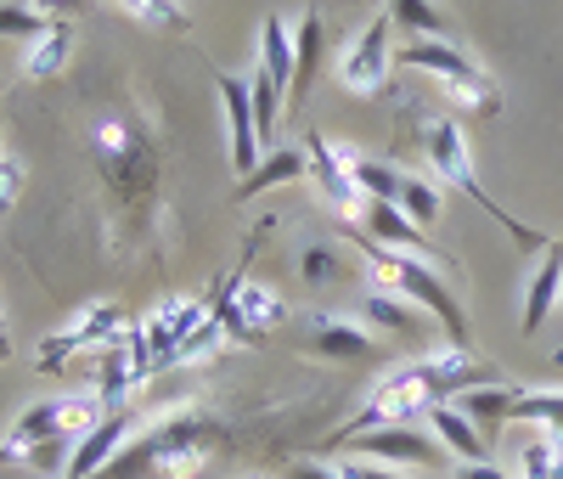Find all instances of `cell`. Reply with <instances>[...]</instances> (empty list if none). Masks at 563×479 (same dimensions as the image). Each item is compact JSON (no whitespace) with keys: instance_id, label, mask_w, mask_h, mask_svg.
Returning <instances> with one entry per match:
<instances>
[{"instance_id":"6da1fadb","label":"cell","mask_w":563,"mask_h":479,"mask_svg":"<svg viewBox=\"0 0 563 479\" xmlns=\"http://www.w3.org/2000/svg\"><path fill=\"white\" fill-rule=\"evenodd\" d=\"M355 231V226H350ZM361 237V231H355ZM361 254L378 265V282L389 287V294L422 305L445 333H451V350H467V316L456 305V294L445 287V276L434 271V260H422V254H406V249H384V243H372V237H361Z\"/></svg>"},{"instance_id":"7a4b0ae2","label":"cell","mask_w":563,"mask_h":479,"mask_svg":"<svg viewBox=\"0 0 563 479\" xmlns=\"http://www.w3.org/2000/svg\"><path fill=\"white\" fill-rule=\"evenodd\" d=\"M422 153H429V164H434L440 181H451L456 192H467V198H474V204H479V209H485V215H490L519 249H547V243H552V237H541V226H525L519 215H507V209L490 198V192L479 186L474 159H467V135H462L451 119H429V124H422Z\"/></svg>"},{"instance_id":"3957f363","label":"cell","mask_w":563,"mask_h":479,"mask_svg":"<svg viewBox=\"0 0 563 479\" xmlns=\"http://www.w3.org/2000/svg\"><path fill=\"white\" fill-rule=\"evenodd\" d=\"M108 412L97 395H63V401H34L12 428H7V440H0V468H7L18 451L29 446H45V440H74V435H90Z\"/></svg>"},{"instance_id":"277c9868","label":"cell","mask_w":563,"mask_h":479,"mask_svg":"<svg viewBox=\"0 0 563 479\" xmlns=\"http://www.w3.org/2000/svg\"><path fill=\"white\" fill-rule=\"evenodd\" d=\"M400 63L406 68H422V74H434V79H445L467 108H479V113H501V90H496V79L462 52V45H451V40H406L400 45Z\"/></svg>"},{"instance_id":"5b68a950","label":"cell","mask_w":563,"mask_h":479,"mask_svg":"<svg viewBox=\"0 0 563 479\" xmlns=\"http://www.w3.org/2000/svg\"><path fill=\"white\" fill-rule=\"evenodd\" d=\"M153 378H158V361H153V350H147V333H141V322H135L119 345H108V350L97 356L90 395L102 401V412H130V401L147 390Z\"/></svg>"},{"instance_id":"8992f818","label":"cell","mask_w":563,"mask_h":479,"mask_svg":"<svg viewBox=\"0 0 563 479\" xmlns=\"http://www.w3.org/2000/svg\"><path fill=\"white\" fill-rule=\"evenodd\" d=\"M97 164L113 181L119 204L135 209V204L153 198V153H147V141H141V130H130L124 119H102L97 124Z\"/></svg>"},{"instance_id":"52a82bcc","label":"cell","mask_w":563,"mask_h":479,"mask_svg":"<svg viewBox=\"0 0 563 479\" xmlns=\"http://www.w3.org/2000/svg\"><path fill=\"white\" fill-rule=\"evenodd\" d=\"M130 327H135V322H130L119 305H90V311H79L63 333L40 339V372H63V367L79 361V356H102L108 345L124 339Z\"/></svg>"},{"instance_id":"ba28073f","label":"cell","mask_w":563,"mask_h":479,"mask_svg":"<svg viewBox=\"0 0 563 479\" xmlns=\"http://www.w3.org/2000/svg\"><path fill=\"white\" fill-rule=\"evenodd\" d=\"M389 34H395L389 12L366 18V23L355 29V40L344 45V63H339V79H344V90H355V96H378V90H384V79H389V63H395V45H389Z\"/></svg>"},{"instance_id":"9c48e42d","label":"cell","mask_w":563,"mask_h":479,"mask_svg":"<svg viewBox=\"0 0 563 479\" xmlns=\"http://www.w3.org/2000/svg\"><path fill=\"white\" fill-rule=\"evenodd\" d=\"M214 311V300H203V294H186V300H164L147 322H141V333H147V350H153V361H158V372H169V367H180V345L192 339V333L203 327V316Z\"/></svg>"},{"instance_id":"30bf717a","label":"cell","mask_w":563,"mask_h":479,"mask_svg":"<svg viewBox=\"0 0 563 479\" xmlns=\"http://www.w3.org/2000/svg\"><path fill=\"white\" fill-rule=\"evenodd\" d=\"M135 435H141L135 406H130V412H108L97 428H90V435L74 440V457H68V473H63V479H97V473H108V468L135 446Z\"/></svg>"},{"instance_id":"8fae6325","label":"cell","mask_w":563,"mask_h":479,"mask_svg":"<svg viewBox=\"0 0 563 479\" xmlns=\"http://www.w3.org/2000/svg\"><path fill=\"white\" fill-rule=\"evenodd\" d=\"M361 237H372V243H384V249H406V254H422V260H434V265H445L451 254L434 243L429 231H422L406 209H395V204H384V198H366V209H361V226H355Z\"/></svg>"},{"instance_id":"7c38bea8","label":"cell","mask_w":563,"mask_h":479,"mask_svg":"<svg viewBox=\"0 0 563 479\" xmlns=\"http://www.w3.org/2000/svg\"><path fill=\"white\" fill-rule=\"evenodd\" d=\"M361 457H372V462H406V468H451L445 462V446L434 440V435H422L417 423H406V428H372V435H355L350 440Z\"/></svg>"},{"instance_id":"4fadbf2b","label":"cell","mask_w":563,"mask_h":479,"mask_svg":"<svg viewBox=\"0 0 563 479\" xmlns=\"http://www.w3.org/2000/svg\"><path fill=\"white\" fill-rule=\"evenodd\" d=\"M310 175H316V192L327 198V209L344 215L361 226V209H366V192L350 181V164H344V148L327 135H310Z\"/></svg>"},{"instance_id":"5bb4252c","label":"cell","mask_w":563,"mask_h":479,"mask_svg":"<svg viewBox=\"0 0 563 479\" xmlns=\"http://www.w3.org/2000/svg\"><path fill=\"white\" fill-rule=\"evenodd\" d=\"M220 102H225V135H231V170L249 181L260 170V119H254L249 79L220 74Z\"/></svg>"},{"instance_id":"9a60e30c","label":"cell","mask_w":563,"mask_h":479,"mask_svg":"<svg viewBox=\"0 0 563 479\" xmlns=\"http://www.w3.org/2000/svg\"><path fill=\"white\" fill-rule=\"evenodd\" d=\"M563 300V231L552 237V243L541 249V265L530 276V294H525V316H519V333L525 339H536L541 322L552 316V305Z\"/></svg>"},{"instance_id":"2e32d148","label":"cell","mask_w":563,"mask_h":479,"mask_svg":"<svg viewBox=\"0 0 563 479\" xmlns=\"http://www.w3.org/2000/svg\"><path fill=\"white\" fill-rule=\"evenodd\" d=\"M512 401H519V390H512V383H479V390H462L451 406L474 423L485 440H496L501 428L512 423Z\"/></svg>"},{"instance_id":"e0dca14e","label":"cell","mask_w":563,"mask_h":479,"mask_svg":"<svg viewBox=\"0 0 563 479\" xmlns=\"http://www.w3.org/2000/svg\"><path fill=\"white\" fill-rule=\"evenodd\" d=\"M429 428H434V440L456 457V462H490V440L479 435L474 423H467L451 401H440V406H429Z\"/></svg>"},{"instance_id":"ac0fdd59","label":"cell","mask_w":563,"mask_h":479,"mask_svg":"<svg viewBox=\"0 0 563 479\" xmlns=\"http://www.w3.org/2000/svg\"><path fill=\"white\" fill-rule=\"evenodd\" d=\"M310 350H316L321 361H372V356H378L372 333H366V327H350V322H339V316H321V322H316Z\"/></svg>"},{"instance_id":"d6986e66","label":"cell","mask_w":563,"mask_h":479,"mask_svg":"<svg viewBox=\"0 0 563 479\" xmlns=\"http://www.w3.org/2000/svg\"><path fill=\"white\" fill-rule=\"evenodd\" d=\"M231 287V300H238V311H243V322L254 327V333H271V327H282L288 322V300L276 294V287H265V282H254V276H231L225 282Z\"/></svg>"},{"instance_id":"ffe728a7","label":"cell","mask_w":563,"mask_h":479,"mask_svg":"<svg viewBox=\"0 0 563 479\" xmlns=\"http://www.w3.org/2000/svg\"><path fill=\"white\" fill-rule=\"evenodd\" d=\"M361 316H366V327L389 333V339H417V333H422L417 305H411V300H400V294H389V287L366 294V300H361Z\"/></svg>"},{"instance_id":"44dd1931","label":"cell","mask_w":563,"mask_h":479,"mask_svg":"<svg viewBox=\"0 0 563 479\" xmlns=\"http://www.w3.org/2000/svg\"><path fill=\"white\" fill-rule=\"evenodd\" d=\"M305 170H310V153H299V148H276L271 159H260V170L238 186V204H249V198H260V192H271V186H288V181H305Z\"/></svg>"},{"instance_id":"7402d4cb","label":"cell","mask_w":563,"mask_h":479,"mask_svg":"<svg viewBox=\"0 0 563 479\" xmlns=\"http://www.w3.org/2000/svg\"><path fill=\"white\" fill-rule=\"evenodd\" d=\"M260 68L294 96V29L282 23V18H265L260 23Z\"/></svg>"},{"instance_id":"603a6c76","label":"cell","mask_w":563,"mask_h":479,"mask_svg":"<svg viewBox=\"0 0 563 479\" xmlns=\"http://www.w3.org/2000/svg\"><path fill=\"white\" fill-rule=\"evenodd\" d=\"M321 45H327V23L316 12H305L299 29H294V96H288V102H299V96L310 90V79L321 68Z\"/></svg>"},{"instance_id":"cb8c5ba5","label":"cell","mask_w":563,"mask_h":479,"mask_svg":"<svg viewBox=\"0 0 563 479\" xmlns=\"http://www.w3.org/2000/svg\"><path fill=\"white\" fill-rule=\"evenodd\" d=\"M389 23H400L411 40H451V23L434 0H384Z\"/></svg>"},{"instance_id":"d4e9b609","label":"cell","mask_w":563,"mask_h":479,"mask_svg":"<svg viewBox=\"0 0 563 479\" xmlns=\"http://www.w3.org/2000/svg\"><path fill=\"white\" fill-rule=\"evenodd\" d=\"M68 45H74L68 23H52V29H45V34L29 45L23 74H29V79H57V74H63V63H68Z\"/></svg>"},{"instance_id":"484cf974","label":"cell","mask_w":563,"mask_h":479,"mask_svg":"<svg viewBox=\"0 0 563 479\" xmlns=\"http://www.w3.org/2000/svg\"><path fill=\"white\" fill-rule=\"evenodd\" d=\"M512 423L563 428V390H519V401H512Z\"/></svg>"},{"instance_id":"4316f807","label":"cell","mask_w":563,"mask_h":479,"mask_svg":"<svg viewBox=\"0 0 563 479\" xmlns=\"http://www.w3.org/2000/svg\"><path fill=\"white\" fill-rule=\"evenodd\" d=\"M45 29H52V23H45L29 0H0V40H29L34 45Z\"/></svg>"},{"instance_id":"83f0119b","label":"cell","mask_w":563,"mask_h":479,"mask_svg":"<svg viewBox=\"0 0 563 479\" xmlns=\"http://www.w3.org/2000/svg\"><path fill=\"white\" fill-rule=\"evenodd\" d=\"M220 345H231V333H225V327H220V316L209 311V316H203V327H198L192 339L180 345V367H192V361H209V356H214Z\"/></svg>"},{"instance_id":"f1b7e54d","label":"cell","mask_w":563,"mask_h":479,"mask_svg":"<svg viewBox=\"0 0 563 479\" xmlns=\"http://www.w3.org/2000/svg\"><path fill=\"white\" fill-rule=\"evenodd\" d=\"M400 209H406L417 226H434V220H440V192H434L429 181L406 175V198H400Z\"/></svg>"},{"instance_id":"f546056e","label":"cell","mask_w":563,"mask_h":479,"mask_svg":"<svg viewBox=\"0 0 563 479\" xmlns=\"http://www.w3.org/2000/svg\"><path fill=\"white\" fill-rule=\"evenodd\" d=\"M519 473L525 479H552V435L547 428H536V435L519 446Z\"/></svg>"},{"instance_id":"4dcf8cb0","label":"cell","mask_w":563,"mask_h":479,"mask_svg":"<svg viewBox=\"0 0 563 479\" xmlns=\"http://www.w3.org/2000/svg\"><path fill=\"white\" fill-rule=\"evenodd\" d=\"M299 271H305V282H316V287H333L339 271H344V260H339L333 249H321V243H316V249L299 254Z\"/></svg>"},{"instance_id":"1f68e13d","label":"cell","mask_w":563,"mask_h":479,"mask_svg":"<svg viewBox=\"0 0 563 479\" xmlns=\"http://www.w3.org/2000/svg\"><path fill=\"white\" fill-rule=\"evenodd\" d=\"M124 12L141 18V23H158V29H186L180 0H135V7H124Z\"/></svg>"},{"instance_id":"d6a6232c","label":"cell","mask_w":563,"mask_h":479,"mask_svg":"<svg viewBox=\"0 0 563 479\" xmlns=\"http://www.w3.org/2000/svg\"><path fill=\"white\" fill-rule=\"evenodd\" d=\"M23 159L18 153H0V215H12L18 209V198H23Z\"/></svg>"},{"instance_id":"836d02e7","label":"cell","mask_w":563,"mask_h":479,"mask_svg":"<svg viewBox=\"0 0 563 479\" xmlns=\"http://www.w3.org/2000/svg\"><path fill=\"white\" fill-rule=\"evenodd\" d=\"M29 7H34V12L45 18V23H68V18H74V12L85 7V0H29Z\"/></svg>"},{"instance_id":"e575fe53","label":"cell","mask_w":563,"mask_h":479,"mask_svg":"<svg viewBox=\"0 0 563 479\" xmlns=\"http://www.w3.org/2000/svg\"><path fill=\"white\" fill-rule=\"evenodd\" d=\"M339 473H344V479H400V473L384 468V462H344Z\"/></svg>"},{"instance_id":"d590c367","label":"cell","mask_w":563,"mask_h":479,"mask_svg":"<svg viewBox=\"0 0 563 479\" xmlns=\"http://www.w3.org/2000/svg\"><path fill=\"white\" fill-rule=\"evenodd\" d=\"M456 479H507L496 462H456Z\"/></svg>"},{"instance_id":"8d00e7d4","label":"cell","mask_w":563,"mask_h":479,"mask_svg":"<svg viewBox=\"0 0 563 479\" xmlns=\"http://www.w3.org/2000/svg\"><path fill=\"white\" fill-rule=\"evenodd\" d=\"M288 479H344V473L321 468V462H288Z\"/></svg>"},{"instance_id":"74e56055","label":"cell","mask_w":563,"mask_h":479,"mask_svg":"<svg viewBox=\"0 0 563 479\" xmlns=\"http://www.w3.org/2000/svg\"><path fill=\"white\" fill-rule=\"evenodd\" d=\"M0 361H12V339H7V322H0Z\"/></svg>"},{"instance_id":"f35d334b","label":"cell","mask_w":563,"mask_h":479,"mask_svg":"<svg viewBox=\"0 0 563 479\" xmlns=\"http://www.w3.org/2000/svg\"><path fill=\"white\" fill-rule=\"evenodd\" d=\"M119 7H135V0H119Z\"/></svg>"}]
</instances>
